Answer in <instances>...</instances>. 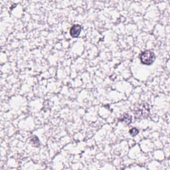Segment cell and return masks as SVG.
Listing matches in <instances>:
<instances>
[{
	"instance_id": "4",
	"label": "cell",
	"mask_w": 170,
	"mask_h": 170,
	"mask_svg": "<svg viewBox=\"0 0 170 170\" xmlns=\"http://www.w3.org/2000/svg\"><path fill=\"white\" fill-rule=\"evenodd\" d=\"M119 120L120 122H124L126 124H130L132 122V118L131 116L129 115L128 114H124L122 116L120 119H119Z\"/></svg>"
},
{
	"instance_id": "1",
	"label": "cell",
	"mask_w": 170,
	"mask_h": 170,
	"mask_svg": "<svg viewBox=\"0 0 170 170\" xmlns=\"http://www.w3.org/2000/svg\"><path fill=\"white\" fill-rule=\"evenodd\" d=\"M149 114V107L148 103H144L139 105L134 111L135 118L137 119L146 118Z\"/></svg>"
},
{
	"instance_id": "6",
	"label": "cell",
	"mask_w": 170,
	"mask_h": 170,
	"mask_svg": "<svg viewBox=\"0 0 170 170\" xmlns=\"http://www.w3.org/2000/svg\"><path fill=\"white\" fill-rule=\"evenodd\" d=\"M32 142L33 143V145H35V146H39V141L38 138H37L36 136H33L32 138Z\"/></svg>"
},
{
	"instance_id": "3",
	"label": "cell",
	"mask_w": 170,
	"mask_h": 170,
	"mask_svg": "<svg viewBox=\"0 0 170 170\" xmlns=\"http://www.w3.org/2000/svg\"><path fill=\"white\" fill-rule=\"evenodd\" d=\"M81 26L80 25H74L70 29V35L73 38H77L81 32Z\"/></svg>"
},
{
	"instance_id": "5",
	"label": "cell",
	"mask_w": 170,
	"mask_h": 170,
	"mask_svg": "<svg viewBox=\"0 0 170 170\" xmlns=\"http://www.w3.org/2000/svg\"><path fill=\"white\" fill-rule=\"evenodd\" d=\"M139 133V130L137 128H132L130 130V134L132 136H135L138 134Z\"/></svg>"
},
{
	"instance_id": "2",
	"label": "cell",
	"mask_w": 170,
	"mask_h": 170,
	"mask_svg": "<svg viewBox=\"0 0 170 170\" xmlns=\"http://www.w3.org/2000/svg\"><path fill=\"white\" fill-rule=\"evenodd\" d=\"M140 59L141 63L145 65H151L154 63L155 60V55L154 52L151 51H145L141 53Z\"/></svg>"
}]
</instances>
